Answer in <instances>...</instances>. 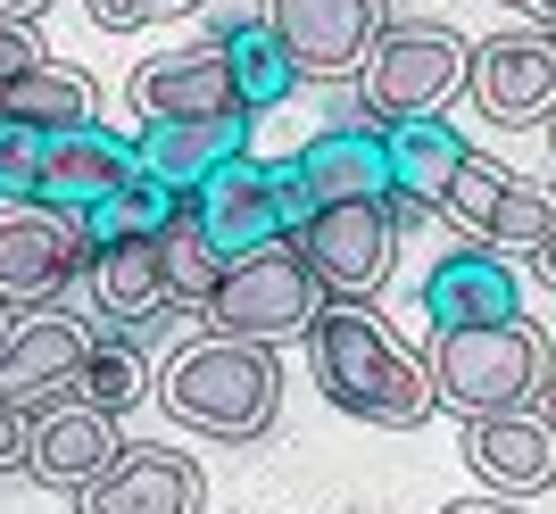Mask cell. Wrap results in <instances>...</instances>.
Instances as JSON below:
<instances>
[{"label": "cell", "mask_w": 556, "mask_h": 514, "mask_svg": "<svg viewBox=\"0 0 556 514\" xmlns=\"http://www.w3.org/2000/svg\"><path fill=\"white\" fill-rule=\"evenodd\" d=\"M92 340H100V324L67 316V307H34V316L9 332V349H0V398L34 415V407H50V398L84 390Z\"/></svg>", "instance_id": "13"}, {"label": "cell", "mask_w": 556, "mask_h": 514, "mask_svg": "<svg viewBox=\"0 0 556 514\" xmlns=\"http://www.w3.org/2000/svg\"><path fill=\"white\" fill-rule=\"evenodd\" d=\"M548 34H556V17H548Z\"/></svg>", "instance_id": "38"}, {"label": "cell", "mask_w": 556, "mask_h": 514, "mask_svg": "<svg viewBox=\"0 0 556 514\" xmlns=\"http://www.w3.org/2000/svg\"><path fill=\"white\" fill-rule=\"evenodd\" d=\"M159 398L184 432L250 448V440H266L275 415H282V357L257 349V340H232V332H200L159 374Z\"/></svg>", "instance_id": "2"}, {"label": "cell", "mask_w": 556, "mask_h": 514, "mask_svg": "<svg viewBox=\"0 0 556 514\" xmlns=\"http://www.w3.org/2000/svg\"><path fill=\"white\" fill-rule=\"evenodd\" d=\"M0 117L34 125V133H75V125H100V83L84 67L42 59V67H25V75L0 83Z\"/></svg>", "instance_id": "23"}, {"label": "cell", "mask_w": 556, "mask_h": 514, "mask_svg": "<svg viewBox=\"0 0 556 514\" xmlns=\"http://www.w3.org/2000/svg\"><path fill=\"white\" fill-rule=\"evenodd\" d=\"M125 108L141 117H232L241 108V83H232V59L208 42H184L166 50V59H141L134 75H125Z\"/></svg>", "instance_id": "15"}, {"label": "cell", "mask_w": 556, "mask_h": 514, "mask_svg": "<svg viewBox=\"0 0 556 514\" xmlns=\"http://www.w3.org/2000/svg\"><path fill=\"white\" fill-rule=\"evenodd\" d=\"M134 150H141V175H159L166 191H200L216 166L250 150V108H232V117H141Z\"/></svg>", "instance_id": "22"}, {"label": "cell", "mask_w": 556, "mask_h": 514, "mask_svg": "<svg viewBox=\"0 0 556 514\" xmlns=\"http://www.w3.org/2000/svg\"><path fill=\"white\" fill-rule=\"evenodd\" d=\"M457 92H473V50L457 25L432 17H391L374 42L366 75H357V117L399 125V117H441Z\"/></svg>", "instance_id": "4"}, {"label": "cell", "mask_w": 556, "mask_h": 514, "mask_svg": "<svg viewBox=\"0 0 556 514\" xmlns=\"http://www.w3.org/2000/svg\"><path fill=\"white\" fill-rule=\"evenodd\" d=\"M141 390H150V357H141V340H125V332L100 324L92 365H84V398H100L109 415H125V407H141Z\"/></svg>", "instance_id": "27"}, {"label": "cell", "mask_w": 556, "mask_h": 514, "mask_svg": "<svg viewBox=\"0 0 556 514\" xmlns=\"http://www.w3.org/2000/svg\"><path fill=\"white\" fill-rule=\"evenodd\" d=\"M399 233H407V224L391 216V200H341V208H307L291 249L316 266V282H325L332 299H374V291L391 282Z\"/></svg>", "instance_id": "9"}, {"label": "cell", "mask_w": 556, "mask_h": 514, "mask_svg": "<svg viewBox=\"0 0 556 514\" xmlns=\"http://www.w3.org/2000/svg\"><path fill=\"white\" fill-rule=\"evenodd\" d=\"M134 175H141L134 133H109V125H75V133H50L34 200H50V208H67V216H92L100 200H109V191H125Z\"/></svg>", "instance_id": "20"}, {"label": "cell", "mask_w": 556, "mask_h": 514, "mask_svg": "<svg viewBox=\"0 0 556 514\" xmlns=\"http://www.w3.org/2000/svg\"><path fill=\"white\" fill-rule=\"evenodd\" d=\"M432 382H441L448 415H507V407H548L556 390V349L532 316H507V324H457L432 332Z\"/></svg>", "instance_id": "3"}, {"label": "cell", "mask_w": 556, "mask_h": 514, "mask_svg": "<svg viewBox=\"0 0 556 514\" xmlns=\"http://www.w3.org/2000/svg\"><path fill=\"white\" fill-rule=\"evenodd\" d=\"M441 216L465 241H490V249H507V257H540L556 241V183L515 175V166H498V158L473 150V158L457 166V183H448Z\"/></svg>", "instance_id": "8"}, {"label": "cell", "mask_w": 556, "mask_h": 514, "mask_svg": "<svg viewBox=\"0 0 556 514\" xmlns=\"http://www.w3.org/2000/svg\"><path fill=\"white\" fill-rule=\"evenodd\" d=\"M548 150H556V117H548Z\"/></svg>", "instance_id": "37"}, {"label": "cell", "mask_w": 556, "mask_h": 514, "mask_svg": "<svg viewBox=\"0 0 556 514\" xmlns=\"http://www.w3.org/2000/svg\"><path fill=\"white\" fill-rule=\"evenodd\" d=\"M191 208H200V224H208V241L225 257H250V249H275V241L300 233V175H291V158H257V150H241L232 166H216L208 183L191 191Z\"/></svg>", "instance_id": "6"}, {"label": "cell", "mask_w": 556, "mask_h": 514, "mask_svg": "<svg viewBox=\"0 0 556 514\" xmlns=\"http://www.w3.org/2000/svg\"><path fill=\"white\" fill-rule=\"evenodd\" d=\"M92 274V233L84 216L50 208V200H9L0 208V299L9 307H59L75 282Z\"/></svg>", "instance_id": "7"}, {"label": "cell", "mask_w": 556, "mask_h": 514, "mask_svg": "<svg viewBox=\"0 0 556 514\" xmlns=\"http://www.w3.org/2000/svg\"><path fill=\"white\" fill-rule=\"evenodd\" d=\"M116 457H125V432H116V415L84 390H67V398H50V407L25 415V473L59 498H84Z\"/></svg>", "instance_id": "11"}, {"label": "cell", "mask_w": 556, "mask_h": 514, "mask_svg": "<svg viewBox=\"0 0 556 514\" xmlns=\"http://www.w3.org/2000/svg\"><path fill=\"white\" fill-rule=\"evenodd\" d=\"M9 200H17V191H9V175H0V208H9Z\"/></svg>", "instance_id": "36"}, {"label": "cell", "mask_w": 556, "mask_h": 514, "mask_svg": "<svg viewBox=\"0 0 556 514\" xmlns=\"http://www.w3.org/2000/svg\"><path fill=\"white\" fill-rule=\"evenodd\" d=\"M507 9H523V17H540V25L556 17V0H507Z\"/></svg>", "instance_id": "34"}, {"label": "cell", "mask_w": 556, "mask_h": 514, "mask_svg": "<svg viewBox=\"0 0 556 514\" xmlns=\"http://www.w3.org/2000/svg\"><path fill=\"white\" fill-rule=\"evenodd\" d=\"M9 332H17V324H9V299H0V349H9Z\"/></svg>", "instance_id": "35"}, {"label": "cell", "mask_w": 556, "mask_h": 514, "mask_svg": "<svg viewBox=\"0 0 556 514\" xmlns=\"http://www.w3.org/2000/svg\"><path fill=\"white\" fill-rule=\"evenodd\" d=\"M257 17L275 25V42L300 59L307 83H349L366 75L391 9L382 0H257Z\"/></svg>", "instance_id": "10"}, {"label": "cell", "mask_w": 556, "mask_h": 514, "mask_svg": "<svg viewBox=\"0 0 556 514\" xmlns=\"http://www.w3.org/2000/svg\"><path fill=\"white\" fill-rule=\"evenodd\" d=\"M291 175H300L307 208H341V200H391V150H382V125L349 117L325 125L316 141L291 150Z\"/></svg>", "instance_id": "18"}, {"label": "cell", "mask_w": 556, "mask_h": 514, "mask_svg": "<svg viewBox=\"0 0 556 514\" xmlns=\"http://www.w3.org/2000/svg\"><path fill=\"white\" fill-rule=\"evenodd\" d=\"M25 67H42V34H34L25 17H0V83L25 75Z\"/></svg>", "instance_id": "29"}, {"label": "cell", "mask_w": 556, "mask_h": 514, "mask_svg": "<svg viewBox=\"0 0 556 514\" xmlns=\"http://www.w3.org/2000/svg\"><path fill=\"white\" fill-rule=\"evenodd\" d=\"M307 365H316V390L357 423H382V432H416L441 407V382H432V357L399 349V332L374 316L366 299H332L307 332Z\"/></svg>", "instance_id": "1"}, {"label": "cell", "mask_w": 556, "mask_h": 514, "mask_svg": "<svg viewBox=\"0 0 556 514\" xmlns=\"http://www.w3.org/2000/svg\"><path fill=\"white\" fill-rule=\"evenodd\" d=\"M109 34H141V25H166V17H184V9H200V0H84Z\"/></svg>", "instance_id": "28"}, {"label": "cell", "mask_w": 556, "mask_h": 514, "mask_svg": "<svg viewBox=\"0 0 556 514\" xmlns=\"http://www.w3.org/2000/svg\"><path fill=\"white\" fill-rule=\"evenodd\" d=\"M184 200H191V191H166L159 175H134L125 191H109V200L84 216V233H92V249H100V241H159V224L184 208Z\"/></svg>", "instance_id": "26"}, {"label": "cell", "mask_w": 556, "mask_h": 514, "mask_svg": "<svg viewBox=\"0 0 556 514\" xmlns=\"http://www.w3.org/2000/svg\"><path fill=\"white\" fill-rule=\"evenodd\" d=\"M0 473H25V407L0 398Z\"/></svg>", "instance_id": "30"}, {"label": "cell", "mask_w": 556, "mask_h": 514, "mask_svg": "<svg viewBox=\"0 0 556 514\" xmlns=\"http://www.w3.org/2000/svg\"><path fill=\"white\" fill-rule=\"evenodd\" d=\"M159 266H166V291H175V307L184 316H200V307L216 299V282H225V249L208 241V224H200V208H175L159 224Z\"/></svg>", "instance_id": "25"}, {"label": "cell", "mask_w": 556, "mask_h": 514, "mask_svg": "<svg viewBox=\"0 0 556 514\" xmlns=\"http://www.w3.org/2000/svg\"><path fill=\"white\" fill-rule=\"evenodd\" d=\"M473 108L490 125H548L556 117V34L548 25H507L473 50Z\"/></svg>", "instance_id": "12"}, {"label": "cell", "mask_w": 556, "mask_h": 514, "mask_svg": "<svg viewBox=\"0 0 556 514\" xmlns=\"http://www.w3.org/2000/svg\"><path fill=\"white\" fill-rule=\"evenodd\" d=\"M42 9H50V0H0V17H25V25L42 17Z\"/></svg>", "instance_id": "31"}, {"label": "cell", "mask_w": 556, "mask_h": 514, "mask_svg": "<svg viewBox=\"0 0 556 514\" xmlns=\"http://www.w3.org/2000/svg\"><path fill=\"white\" fill-rule=\"evenodd\" d=\"M216 50L232 59V83H241V108H250V117L282 108V100L307 83L300 59L275 42V25H266V17H225V25H216Z\"/></svg>", "instance_id": "24"}, {"label": "cell", "mask_w": 556, "mask_h": 514, "mask_svg": "<svg viewBox=\"0 0 556 514\" xmlns=\"http://www.w3.org/2000/svg\"><path fill=\"white\" fill-rule=\"evenodd\" d=\"M465 465L498 498H540L556 490V407H507V415L465 423Z\"/></svg>", "instance_id": "16"}, {"label": "cell", "mask_w": 556, "mask_h": 514, "mask_svg": "<svg viewBox=\"0 0 556 514\" xmlns=\"http://www.w3.org/2000/svg\"><path fill=\"white\" fill-rule=\"evenodd\" d=\"M84 299H92V324L125 332V340H159L184 307L166 291V266H159V241H100L92 249V274H84Z\"/></svg>", "instance_id": "14"}, {"label": "cell", "mask_w": 556, "mask_h": 514, "mask_svg": "<svg viewBox=\"0 0 556 514\" xmlns=\"http://www.w3.org/2000/svg\"><path fill=\"white\" fill-rule=\"evenodd\" d=\"M208 481L184 448H125L92 490L75 498V514H200Z\"/></svg>", "instance_id": "21"}, {"label": "cell", "mask_w": 556, "mask_h": 514, "mask_svg": "<svg viewBox=\"0 0 556 514\" xmlns=\"http://www.w3.org/2000/svg\"><path fill=\"white\" fill-rule=\"evenodd\" d=\"M532 274H540V282H548V291H556V241H548V249L532 257Z\"/></svg>", "instance_id": "33"}, {"label": "cell", "mask_w": 556, "mask_h": 514, "mask_svg": "<svg viewBox=\"0 0 556 514\" xmlns=\"http://www.w3.org/2000/svg\"><path fill=\"white\" fill-rule=\"evenodd\" d=\"M548 407H556V390H548Z\"/></svg>", "instance_id": "39"}, {"label": "cell", "mask_w": 556, "mask_h": 514, "mask_svg": "<svg viewBox=\"0 0 556 514\" xmlns=\"http://www.w3.org/2000/svg\"><path fill=\"white\" fill-rule=\"evenodd\" d=\"M448 514H523V506H498V498H465V506H448Z\"/></svg>", "instance_id": "32"}, {"label": "cell", "mask_w": 556, "mask_h": 514, "mask_svg": "<svg viewBox=\"0 0 556 514\" xmlns=\"http://www.w3.org/2000/svg\"><path fill=\"white\" fill-rule=\"evenodd\" d=\"M424 324L432 332H457V324H507L523 316V274L507 266V249H490V241H465L448 249L432 274H424Z\"/></svg>", "instance_id": "17"}, {"label": "cell", "mask_w": 556, "mask_h": 514, "mask_svg": "<svg viewBox=\"0 0 556 514\" xmlns=\"http://www.w3.org/2000/svg\"><path fill=\"white\" fill-rule=\"evenodd\" d=\"M325 307H332V291L316 282V266H307L291 241H275V249L225 257V282H216V299L200 307V324L232 332V340H257V349H282V340H307Z\"/></svg>", "instance_id": "5"}, {"label": "cell", "mask_w": 556, "mask_h": 514, "mask_svg": "<svg viewBox=\"0 0 556 514\" xmlns=\"http://www.w3.org/2000/svg\"><path fill=\"white\" fill-rule=\"evenodd\" d=\"M382 150H391V216H399V224L441 216L457 166L473 158V141H465L448 117H399V125H382Z\"/></svg>", "instance_id": "19"}]
</instances>
